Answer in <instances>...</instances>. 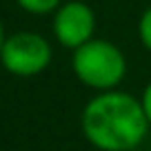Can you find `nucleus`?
<instances>
[{
	"label": "nucleus",
	"mask_w": 151,
	"mask_h": 151,
	"mask_svg": "<svg viewBox=\"0 0 151 151\" xmlns=\"http://www.w3.org/2000/svg\"><path fill=\"white\" fill-rule=\"evenodd\" d=\"M138 38H140L142 47L151 53V7H147L138 20Z\"/></svg>",
	"instance_id": "6"
},
{
	"label": "nucleus",
	"mask_w": 151,
	"mask_h": 151,
	"mask_svg": "<svg viewBox=\"0 0 151 151\" xmlns=\"http://www.w3.org/2000/svg\"><path fill=\"white\" fill-rule=\"evenodd\" d=\"M51 45L45 36L33 31H16L7 36L2 51H0V65L11 76L18 78H31L42 73L51 65Z\"/></svg>",
	"instance_id": "3"
},
{
	"label": "nucleus",
	"mask_w": 151,
	"mask_h": 151,
	"mask_svg": "<svg viewBox=\"0 0 151 151\" xmlns=\"http://www.w3.org/2000/svg\"><path fill=\"white\" fill-rule=\"evenodd\" d=\"M82 133L100 151H131L145 140L149 120L142 102L127 91H100L82 109Z\"/></svg>",
	"instance_id": "1"
},
{
	"label": "nucleus",
	"mask_w": 151,
	"mask_h": 151,
	"mask_svg": "<svg viewBox=\"0 0 151 151\" xmlns=\"http://www.w3.org/2000/svg\"><path fill=\"white\" fill-rule=\"evenodd\" d=\"M7 36H5V29H2V22H0V51H2V45H5Z\"/></svg>",
	"instance_id": "8"
},
{
	"label": "nucleus",
	"mask_w": 151,
	"mask_h": 151,
	"mask_svg": "<svg viewBox=\"0 0 151 151\" xmlns=\"http://www.w3.org/2000/svg\"><path fill=\"white\" fill-rule=\"evenodd\" d=\"M140 102H142V109H145V113H147V120H149V124H151V80H149V85L145 87V91H142Z\"/></svg>",
	"instance_id": "7"
},
{
	"label": "nucleus",
	"mask_w": 151,
	"mask_h": 151,
	"mask_svg": "<svg viewBox=\"0 0 151 151\" xmlns=\"http://www.w3.org/2000/svg\"><path fill=\"white\" fill-rule=\"evenodd\" d=\"M71 69L82 85L96 91H111L127 76V58L118 45L91 38L82 47L73 49Z\"/></svg>",
	"instance_id": "2"
},
{
	"label": "nucleus",
	"mask_w": 151,
	"mask_h": 151,
	"mask_svg": "<svg viewBox=\"0 0 151 151\" xmlns=\"http://www.w3.org/2000/svg\"><path fill=\"white\" fill-rule=\"evenodd\" d=\"M20 9H24L27 14L33 16H47L60 7V0H16Z\"/></svg>",
	"instance_id": "5"
},
{
	"label": "nucleus",
	"mask_w": 151,
	"mask_h": 151,
	"mask_svg": "<svg viewBox=\"0 0 151 151\" xmlns=\"http://www.w3.org/2000/svg\"><path fill=\"white\" fill-rule=\"evenodd\" d=\"M53 36L65 49H78L89 42L96 31V14L82 0H69L53 11Z\"/></svg>",
	"instance_id": "4"
}]
</instances>
